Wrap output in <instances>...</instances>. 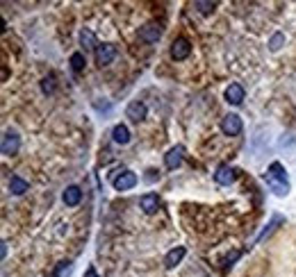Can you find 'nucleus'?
Here are the masks:
<instances>
[{"label":"nucleus","instance_id":"1","mask_svg":"<svg viewBox=\"0 0 296 277\" xmlns=\"http://www.w3.org/2000/svg\"><path fill=\"white\" fill-rule=\"evenodd\" d=\"M262 180L267 182V187L276 193L278 198H285L290 193V182H287V171L285 166L280 161H274V164L267 168V173L262 175Z\"/></svg>","mask_w":296,"mask_h":277},{"label":"nucleus","instance_id":"2","mask_svg":"<svg viewBox=\"0 0 296 277\" xmlns=\"http://www.w3.org/2000/svg\"><path fill=\"white\" fill-rule=\"evenodd\" d=\"M18 148H21V137H18L14 130H7V132L2 134V145H0L2 155H7V157L16 155Z\"/></svg>","mask_w":296,"mask_h":277},{"label":"nucleus","instance_id":"3","mask_svg":"<svg viewBox=\"0 0 296 277\" xmlns=\"http://www.w3.org/2000/svg\"><path fill=\"white\" fill-rule=\"evenodd\" d=\"M116 59V46H112V43H102V46H98L96 48V64L100 66H109Z\"/></svg>","mask_w":296,"mask_h":277},{"label":"nucleus","instance_id":"4","mask_svg":"<svg viewBox=\"0 0 296 277\" xmlns=\"http://www.w3.org/2000/svg\"><path fill=\"white\" fill-rule=\"evenodd\" d=\"M112 184H114V189H116V191H130V189L137 187V175L132 171H121L112 180Z\"/></svg>","mask_w":296,"mask_h":277},{"label":"nucleus","instance_id":"5","mask_svg":"<svg viewBox=\"0 0 296 277\" xmlns=\"http://www.w3.org/2000/svg\"><path fill=\"white\" fill-rule=\"evenodd\" d=\"M242 118L237 116V114H228V116H223V121H221V132L226 134V137H237V134L242 132Z\"/></svg>","mask_w":296,"mask_h":277},{"label":"nucleus","instance_id":"6","mask_svg":"<svg viewBox=\"0 0 296 277\" xmlns=\"http://www.w3.org/2000/svg\"><path fill=\"white\" fill-rule=\"evenodd\" d=\"M189 53H192V46H189V41L185 37L176 39V41L171 43V57L176 59V62H183V59H187Z\"/></svg>","mask_w":296,"mask_h":277},{"label":"nucleus","instance_id":"7","mask_svg":"<svg viewBox=\"0 0 296 277\" xmlns=\"http://www.w3.org/2000/svg\"><path fill=\"white\" fill-rule=\"evenodd\" d=\"M160 37H162V30H160L157 23H146V25L139 30V39L146 43H157Z\"/></svg>","mask_w":296,"mask_h":277},{"label":"nucleus","instance_id":"8","mask_svg":"<svg viewBox=\"0 0 296 277\" xmlns=\"http://www.w3.org/2000/svg\"><path fill=\"white\" fill-rule=\"evenodd\" d=\"M146 112H148V109H146L144 102H141V100H132L128 105V109H125V116H128L132 123H139V121H144V118H146Z\"/></svg>","mask_w":296,"mask_h":277},{"label":"nucleus","instance_id":"9","mask_svg":"<svg viewBox=\"0 0 296 277\" xmlns=\"http://www.w3.org/2000/svg\"><path fill=\"white\" fill-rule=\"evenodd\" d=\"M183 155H185L183 145H173L167 155H164V164H167V168H171V171L173 168H178V166L183 164Z\"/></svg>","mask_w":296,"mask_h":277},{"label":"nucleus","instance_id":"10","mask_svg":"<svg viewBox=\"0 0 296 277\" xmlns=\"http://www.w3.org/2000/svg\"><path fill=\"white\" fill-rule=\"evenodd\" d=\"M235 177H237V171L228 164H221L219 168H216V173H214V180L219 182V184H232Z\"/></svg>","mask_w":296,"mask_h":277},{"label":"nucleus","instance_id":"11","mask_svg":"<svg viewBox=\"0 0 296 277\" xmlns=\"http://www.w3.org/2000/svg\"><path fill=\"white\" fill-rule=\"evenodd\" d=\"M283 223H285V218H283V216H280V213H276L274 218H271V223L267 225V227H264L262 232H260V234H258V239L253 241V245L262 243V241L267 239V236H271V234H274V232H276V229H278V227H280V225H283Z\"/></svg>","mask_w":296,"mask_h":277},{"label":"nucleus","instance_id":"12","mask_svg":"<svg viewBox=\"0 0 296 277\" xmlns=\"http://www.w3.org/2000/svg\"><path fill=\"white\" fill-rule=\"evenodd\" d=\"M226 102L228 105H242L244 102V86L232 82V84L226 89Z\"/></svg>","mask_w":296,"mask_h":277},{"label":"nucleus","instance_id":"13","mask_svg":"<svg viewBox=\"0 0 296 277\" xmlns=\"http://www.w3.org/2000/svg\"><path fill=\"white\" fill-rule=\"evenodd\" d=\"M139 207L144 209V213H155L157 207H160V198H157V193H146V196H141L139 200Z\"/></svg>","mask_w":296,"mask_h":277},{"label":"nucleus","instance_id":"14","mask_svg":"<svg viewBox=\"0 0 296 277\" xmlns=\"http://www.w3.org/2000/svg\"><path fill=\"white\" fill-rule=\"evenodd\" d=\"M185 255H187V250H185L183 245H178V248H173V250L169 252L167 257H164V266H167L169 271H171V268H176L178 264H180V261L185 259Z\"/></svg>","mask_w":296,"mask_h":277},{"label":"nucleus","instance_id":"15","mask_svg":"<svg viewBox=\"0 0 296 277\" xmlns=\"http://www.w3.org/2000/svg\"><path fill=\"white\" fill-rule=\"evenodd\" d=\"M62 200H64V205L66 207H76L78 203L82 200V191H80V187H66V191L62 193Z\"/></svg>","mask_w":296,"mask_h":277},{"label":"nucleus","instance_id":"16","mask_svg":"<svg viewBox=\"0 0 296 277\" xmlns=\"http://www.w3.org/2000/svg\"><path fill=\"white\" fill-rule=\"evenodd\" d=\"M112 138H114V143H118V145L130 143V130L125 128L123 123H118V125H114V130H112Z\"/></svg>","mask_w":296,"mask_h":277},{"label":"nucleus","instance_id":"17","mask_svg":"<svg viewBox=\"0 0 296 277\" xmlns=\"http://www.w3.org/2000/svg\"><path fill=\"white\" fill-rule=\"evenodd\" d=\"M27 187H30V184H27L23 177H18V175H14L9 180V191L14 193V196H23V193L27 191Z\"/></svg>","mask_w":296,"mask_h":277},{"label":"nucleus","instance_id":"18","mask_svg":"<svg viewBox=\"0 0 296 277\" xmlns=\"http://www.w3.org/2000/svg\"><path fill=\"white\" fill-rule=\"evenodd\" d=\"M85 64H87V59L82 53H73L71 55V69L76 70V73H80V70H85Z\"/></svg>","mask_w":296,"mask_h":277},{"label":"nucleus","instance_id":"19","mask_svg":"<svg viewBox=\"0 0 296 277\" xmlns=\"http://www.w3.org/2000/svg\"><path fill=\"white\" fill-rule=\"evenodd\" d=\"M80 43L85 46V48H98V46H96V37H94L92 30H82V32H80Z\"/></svg>","mask_w":296,"mask_h":277},{"label":"nucleus","instance_id":"20","mask_svg":"<svg viewBox=\"0 0 296 277\" xmlns=\"http://www.w3.org/2000/svg\"><path fill=\"white\" fill-rule=\"evenodd\" d=\"M194 7L200 11V14H212L216 9V2H210V0H196Z\"/></svg>","mask_w":296,"mask_h":277},{"label":"nucleus","instance_id":"21","mask_svg":"<svg viewBox=\"0 0 296 277\" xmlns=\"http://www.w3.org/2000/svg\"><path fill=\"white\" fill-rule=\"evenodd\" d=\"M41 91L46 93V96L53 93V91H55V75H46V77H43V80H41Z\"/></svg>","mask_w":296,"mask_h":277},{"label":"nucleus","instance_id":"22","mask_svg":"<svg viewBox=\"0 0 296 277\" xmlns=\"http://www.w3.org/2000/svg\"><path fill=\"white\" fill-rule=\"evenodd\" d=\"M71 271H73V264H71V261H62V264H59V268L55 271V277H66Z\"/></svg>","mask_w":296,"mask_h":277},{"label":"nucleus","instance_id":"23","mask_svg":"<svg viewBox=\"0 0 296 277\" xmlns=\"http://www.w3.org/2000/svg\"><path fill=\"white\" fill-rule=\"evenodd\" d=\"M283 43H285V37H283L280 32H276L274 37H271V41H269V48L271 50H280V46H283Z\"/></svg>","mask_w":296,"mask_h":277},{"label":"nucleus","instance_id":"24","mask_svg":"<svg viewBox=\"0 0 296 277\" xmlns=\"http://www.w3.org/2000/svg\"><path fill=\"white\" fill-rule=\"evenodd\" d=\"M85 277H98V275H96V271L89 266V268H87V273H85Z\"/></svg>","mask_w":296,"mask_h":277},{"label":"nucleus","instance_id":"25","mask_svg":"<svg viewBox=\"0 0 296 277\" xmlns=\"http://www.w3.org/2000/svg\"><path fill=\"white\" fill-rule=\"evenodd\" d=\"M0 252H2V259L7 257V241H2V248H0Z\"/></svg>","mask_w":296,"mask_h":277}]
</instances>
